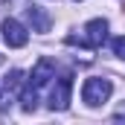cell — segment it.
<instances>
[{
  "mask_svg": "<svg viewBox=\"0 0 125 125\" xmlns=\"http://www.w3.org/2000/svg\"><path fill=\"white\" fill-rule=\"evenodd\" d=\"M70 90H73V79L70 76H61L50 93V111H64L70 105Z\"/></svg>",
  "mask_w": 125,
  "mask_h": 125,
  "instance_id": "obj_4",
  "label": "cell"
},
{
  "mask_svg": "<svg viewBox=\"0 0 125 125\" xmlns=\"http://www.w3.org/2000/svg\"><path fill=\"white\" fill-rule=\"evenodd\" d=\"M111 50H114V55H116V58H122V61H125V35H119V38H114V41H111Z\"/></svg>",
  "mask_w": 125,
  "mask_h": 125,
  "instance_id": "obj_9",
  "label": "cell"
},
{
  "mask_svg": "<svg viewBox=\"0 0 125 125\" xmlns=\"http://www.w3.org/2000/svg\"><path fill=\"white\" fill-rule=\"evenodd\" d=\"M21 108L26 111V114H32L35 108H38V87H23V93H21Z\"/></svg>",
  "mask_w": 125,
  "mask_h": 125,
  "instance_id": "obj_7",
  "label": "cell"
},
{
  "mask_svg": "<svg viewBox=\"0 0 125 125\" xmlns=\"http://www.w3.org/2000/svg\"><path fill=\"white\" fill-rule=\"evenodd\" d=\"M114 93V84L108 82V79H84V84H82V102L84 105H90V108H99V105H105L108 99Z\"/></svg>",
  "mask_w": 125,
  "mask_h": 125,
  "instance_id": "obj_1",
  "label": "cell"
},
{
  "mask_svg": "<svg viewBox=\"0 0 125 125\" xmlns=\"http://www.w3.org/2000/svg\"><path fill=\"white\" fill-rule=\"evenodd\" d=\"M52 79H55V64L50 61V58H41V61L32 67V79H29V84L41 90V87H47Z\"/></svg>",
  "mask_w": 125,
  "mask_h": 125,
  "instance_id": "obj_5",
  "label": "cell"
},
{
  "mask_svg": "<svg viewBox=\"0 0 125 125\" xmlns=\"http://www.w3.org/2000/svg\"><path fill=\"white\" fill-rule=\"evenodd\" d=\"M0 29H3L6 47H12V50H21V47L29 44V32H26V26H23L21 21H15V18H6V21L0 23Z\"/></svg>",
  "mask_w": 125,
  "mask_h": 125,
  "instance_id": "obj_3",
  "label": "cell"
},
{
  "mask_svg": "<svg viewBox=\"0 0 125 125\" xmlns=\"http://www.w3.org/2000/svg\"><path fill=\"white\" fill-rule=\"evenodd\" d=\"M0 87H3V84H0Z\"/></svg>",
  "mask_w": 125,
  "mask_h": 125,
  "instance_id": "obj_10",
  "label": "cell"
},
{
  "mask_svg": "<svg viewBox=\"0 0 125 125\" xmlns=\"http://www.w3.org/2000/svg\"><path fill=\"white\" fill-rule=\"evenodd\" d=\"M108 38V21L105 18H96L84 23V35L82 38H67V44H79V47H87V50H99Z\"/></svg>",
  "mask_w": 125,
  "mask_h": 125,
  "instance_id": "obj_2",
  "label": "cell"
},
{
  "mask_svg": "<svg viewBox=\"0 0 125 125\" xmlns=\"http://www.w3.org/2000/svg\"><path fill=\"white\" fill-rule=\"evenodd\" d=\"M23 15H26V21H29V26L35 32H50V15H47V9L44 6H38V3H29L26 9H23Z\"/></svg>",
  "mask_w": 125,
  "mask_h": 125,
  "instance_id": "obj_6",
  "label": "cell"
},
{
  "mask_svg": "<svg viewBox=\"0 0 125 125\" xmlns=\"http://www.w3.org/2000/svg\"><path fill=\"white\" fill-rule=\"evenodd\" d=\"M21 84H23V70H12V73L6 76V82H3L6 90H18Z\"/></svg>",
  "mask_w": 125,
  "mask_h": 125,
  "instance_id": "obj_8",
  "label": "cell"
}]
</instances>
